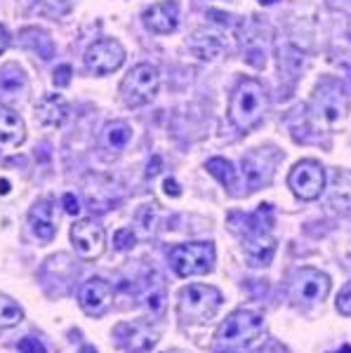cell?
Segmentation results:
<instances>
[{
	"mask_svg": "<svg viewBox=\"0 0 351 353\" xmlns=\"http://www.w3.org/2000/svg\"><path fill=\"white\" fill-rule=\"evenodd\" d=\"M269 99H267V90L259 81H243L236 92L231 94L229 101V118L231 123L236 125L239 130H252L262 123L264 113H267Z\"/></svg>",
	"mask_w": 351,
	"mask_h": 353,
	"instance_id": "obj_1",
	"label": "cell"
},
{
	"mask_svg": "<svg viewBox=\"0 0 351 353\" xmlns=\"http://www.w3.org/2000/svg\"><path fill=\"white\" fill-rule=\"evenodd\" d=\"M347 111H349V99L342 85L332 81V78H325L323 83H319V88L314 90V97H311V104H309L311 121H314L316 128L321 130L337 128L347 118Z\"/></svg>",
	"mask_w": 351,
	"mask_h": 353,
	"instance_id": "obj_2",
	"label": "cell"
},
{
	"mask_svg": "<svg viewBox=\"0 0 351 353\" xmlns=\"http://www.w3.org/2000/svg\"><path fill=\"white\" fill-rule=\"evenodd\" d=\"M161 76L154 64H137L121 83V99L128 109L146 106L158 92Z\"/></svg>",
	"mask_w": 351,
	"mask_h": 353,
	"instance_id": "obj_3",
	"label": "cell"
},
{
	"mask_svg": "<svg viewBox=\"0 0 351 353\" xmlns=\"http://www.w3.org/2000/svg\"><path fill=\"white\" fill-rule=\"evenodd\" d=\"M222 306V292L212 285H189L179 292V313L186 323H205Z\"/></svg>",
	"mask_w": 351,
	"mask_h": 353,
	"instance_id": "obj_4",
	"label": "cell"
},
{
	"mask_svg": "<svg viewBox=\"0 0 351 353\" xmlns=\"http://www.w3.org/2000/svg\"><path fill=\"white\" fill-rule=\"evenodd\" d=\"M170 264L179 278L203 276L214 266V245L212 243H186L170 250Z\"/></svg>",
	"mask_w": 351,
	"mask_h": 353,
	"instance_id": "obj_5",
	"label": "cell"
},
{
	"mask_svg": "<svg viewBox=\"0 0 351 353\" xmlns=\"http://www.w3.org/2000/svg\"><path fill=\"white\" fill-rule=\"evenodd\" d=\"M264 330V318L254 311L239 309L234 311L229 318L219 325L217 330V341L226 346H236V344H250L262 334Z\"/></svg>",
	"mask_w": 351,
	"mask_h": 353,
	"instance_id": "obj_6",
	"label": "cell"
},
{
	"mask_svg": "<svg viewBox=\"0 0 351 353\" xmlns=\"http://www.w3.org/2000/svg\"><path fill=\"white\" fill-rule=\"evenodd\" d=\"M245 231H243V250H245L248 259L252 266H267L274 259L276 252V238L269 233V226L254 217H245Z\"/></svg>",
	"mask_w": 351,
	"mask_h": 353,
	"instance_id": "obj_7",
	"label": "cell"
},
{
	"mask_svg": "<svg viewBox=\"0 0 351 353\" xmlns=\"http://www.w3.org/2000/svg\"><path fill=\"white\" fill-rule=\"evenodd\" d=\"M288 186L302 201H316L325 189V172L321 168V163L299 161L288 174Z\"/></svg>",
	"mask_w": 351,
	"mask_h": 353,
	"instance_id": "obj_8",
	"label": "cell"
},
{
	"mask_svg": "<svg viewBox=\"0 0 351 353\" xmlns=\"http://www.w3.org/2000/svg\"><path fill=\"white\" fill-rule=\"evenodd\" d=\"M71 243L78 257L85 261H94L106 250V233L94 219H78L71 226Z\"/></svg>",
	"mask_w": 351,
	"mask_h": 353,
	"instance_id": "obj_9",
	"label": "cell"
},
{
	"mask_svg": "<svg viewBox=\"0 0 351 353\" xmlns=\"http://www.w3.org/2000/svg\"><path fill=\"white\" fill-rule=\"evenodd\" d=\"M126 61V50L113 38H104L88 48L85 52V66L94 73V76H109V73L118 71Z\"/></svg>",
	"mask_w": 351,
	"mask_h": 353,
	"instance_id": "obj_10",
	"label": "cell"
},
{
	"mask_svg": "<svg viewBox=\"0 0 351 353\" xmlns=\"http://www.w3.org/2000/svg\"><path fill=\"white\" fill-rule=\"evenodd\" d=\"M113 337L118 339V346L126 353H146L156 346L158 330L146 321H134L118 325L113 330Z\"/></svg>",
	"mask_w": 351,
	"mask_h": 353,
	"instance_id": "obj_11",
	"label": "cell"
},
{
	"mask_svg": "<svg viewBox=\"0 0 351 353\" xmlns=\"http://www.w3.org/2000/svg\"><path fill=\"white\" fill-rule=\"evenodd\" d=\"M330 292V278L316 269H299L292 278V299L297 304H319Z\"/></svg>",
	"mask_w": 351,
	"mask_h": 353,
	"instance_id": "obj_12",
	"label": "cell"
},
{
	"mask_svg": "<svg viewBox=\"0 0 351 353\" xmlns=\"http://www.w3.org/2000/svg\"><path fill=\"white\" fill-rule=\"evenodd\" d=\"M113 301V290L104 278H90L78 290V304L88 316H104Z\"/></svg>",
	"mask_w": 351,
	"mask_h": 353,
	"instance_id": "obj_13",
	"label": "cell"
},
{
	"mask_svg": "<svg viewBox=\"0 0 351 353\" xmlns=\"http://www.w3.org/2000/svg\"><path fill=\"white\" fill-rule=\"evenodd\" d=\"M177 21H179V8L174 0H163V3H156L151 5L149 10L144 12V24L149 31L154 33H172L177 28Z\"/></svg>",
	"mask_w": 351,
	"mask_h": 353,
	"instance_id": "obj_14",
	"label": "cell"
},
{
	"mask_svg": "<svg viewBox=\"0 0 351 353\" xmlns=\"http://www.w3.org/2000/svg\"><path fill=\"white\" fill-rule=\"evenodd\" d=\"M26 125L19 113L10 109H0V151L12 153L24 144Z\"/></svg>",
	"mask_w": 351,
	"mask_h": 353,
	"instance_id": "obj_15",
	"label": "cell"
},
{
	"mask_svg": "<svg viewBox=\"0 0 351 353\" xmlns=\"http://www.w3.org/2000/svg\"><path fill=\"white\" fill-rule=\"evenodd\" d=\"M28 221H31V231L38 241L43 243H50L57 233V226H54V219H52V201L50 198H41L33 210L28 212Z\"/></svg>",
	"mask_w": 351,
	"mask_h": 353,
	"instance_id": "obj_16",
	"label": "cell"
},
{
	"mask_svg": "<svg viewBox=\"0 0 351 353\" xmlns=\"http://www.w3.org/2000/svg\"><path fill=\"white\" fill-rule=\"evenodd\" d=\"M224 48H226L224 38L219 36V33H214V31H208V28H198L194 36H191V41H189V50L201 61L217 59V57L224 52Z\"/></svg>",
	"mask_w": 351,
	"mask_h": 353,
	"instance_id": "obj_17",
	"label": "cell"
},
{
	"mask_svg": "<svg viewBox=\"0 0 351 353\" xmlns=\"http://www.w3.org/2000/svg\"><path fill=\"white\" fill-rule=\"evenodd\" d=\"M36 118L48 128H59L69 118V104L59 94H45L36 104Z\"/></svg>",
	"mask_w": 351,
	"mask_h": 353,
	"instance_id": "obj_18",
	"label": "cell"
},
{
	"mask_svg": "<svg viewBox=\"0 0 351 353\" xmlns=\"http://www.w3.org/2000/svg\"><path fill=\"white\" fill-rule=\"evenodd\" d=\"M26 88H28L26 76L19 66L8 64L0 71V101L3 104H14L26 92Z\"/></svg>",
	"mask_w": 351,
	"mask_h": 353,
	"instance_id": "obj_19",
	"label": "cell"
},
{
	"mask_svg": "<svg viewBox=\"0 0 351 353\" xmlns=\"http://www.w3.org/2000/svg\"><path fill=\"white\" fill-rule=\"evenodd\" d=\"M330 205L335 210H349L351 208V172L349 170H335L330 184Z\"/></svg>",
	"mask_w": 351,
	"mask_h": 353,
	"instance_id": "obj_20",
	"label": "cell"
},
{
	"mask_svg": "<svg viewBox=\"0 0 351 353\" xmlns=\"http://www.w3.org/2000/svg\"><path fill=\"white\" fill-rule=\"evenodd\" d=\"M259 161H262V151L250 153L248 158H243V170H245V179H248V186H250L248 191H254L257 186L267 184L271 179L269 174H264V170H267V172H274V170H269V168L262 170V163Z\"/></svg>",
	"mask_w": 351,
	"mask_h": 353,
	"instance_id": "obj_21",
	"label": "cell"
},
{
	"mask_svg": "<svg viewBox=\"0 0 351 353\" xmlns=\"http://www.w3.org/2000/svg\"><path fill=\"white\" fill-rule=\"evenodd\" d=\"M24 321V311L12 297L0 294V327H14Z\"/></svg>",
	"mask_w": 351,
	"mask_h": 353,
	"instance_id": "obj_22",
	"label": "cell"
},
{
	"mask_svg": "<svg viewBox=\"0 0 351 353\" xmlns=\"http://www.w3.org/2000/svg\"><path fill=\"white\" fill-rule=\"evenodd\" d=\"M208 172H210L214 179H219L224 186H229V189H234L236 186V170L234 165H231L226 158H210L208 161Z\"/></svg>",
	"mask_w": 351,
	"mask_h": 353,
	"instance_id": "obj_23",
	"label": "cell"
},
{
	"mask_svg": "<svg viewBox=\"0 0 351 353\" xmlns=\"http://www.w3.org/2000/svg\"><path fill=\"white\" fill-rule=\"evenodd\" d=\"M104 137H106V144L118 151V149H123V146H128L130 137H132V130H130V125L126 121H116V123L106 125Z\"/></svg>",
	"mask_w": 351,
	"mask_h": 353,
	"instance_id": "obj_24",
	"label": "cell"
},
{
	"mask_svg": "<svg viewBox=\"0 0 351 353\" xmlns=\"http://www.w3.org/2000/svg\"><path fill=\"white\" fill-rule=\"evenodd\" d=\"M163 301H166V288H163L161 278H158L156 285H151L144 292V304L149 306L151 311H161L163 309Z\"/></svg>",
	"mask_w": 351,
	"mask_h": 353,
	"instance_id": "obj_25",
	"label": "cell"
},
{
	"mask_svg": "<svg viewBox=\"0 0 351 353\" xmlns=\"http://www.w3.org/2000/svg\"><path fill=\"white\" fill-rule=\"evenodd\" d=\"M134 231L132 229H121L116 231V236H113V245H116V250H130L134 248Z\"/></svg>",
	"mask_w": 351,
	"mask_h": 353,
	"instance_id": "obj_26",
	"label": "cell"
},
{
	"mask_svg": "<svg viewBox=\"0 0 351 353\" xmlns=\"http://www.w3.org/2000/svg\"><path fill=\"white\" fill-rule=\"evenodd\" d=\"M17 353H48V349H45V344L41 339L24 337L19 341V349H17Z\"/></svg>",
	"mask_w": 351,
	"mask_h": 353,
	"instance_id": "obj_27",
	"label": "cell"
},
{
	"mask_svg": "<svg viewBox=\"0 0 351 353\" xmlns=\"http://www.w3.org/2000/svg\"><path fill=\"white\" fill-rule=\"evenodd\" d=\"M337 311L342 316H351V283L342 288V292L337 294Z\"/></svg>",
	"mask_w": 351,
	"mask_h": 353,
	"instance_id": "obj_28",
	"label": "cell"
},
{
	"mask_svg": "<svg viewBox=\"0 0 351 353\" xmlns=\"http://www.w3.org/2000/svg\"><path fill=\"white\" fill-rule=\"evenodd\" d=\"M71 83V66L69 64H61L54 71V85L57 88H66Z\"/></svg>",
	"mask_w": 351,
	"mask_h": 353,
	"instance_id": "obj_29",
	"label": "cell"
},
{
	"mask_svg": "<svg viewBox=\"0 0 351 353\" xmlns=\"http://www.w3.org/2000/svg\"><path fill=\"white\" fill-rule=\"evenodd\" d=\"M61 205H64V210L69 214H78V212H81V203H78V198L73 196V193H64V198H61Z\"/></svg>",
	"mask_w": 351,
	"mask_h": 353,
	"instance_id": "obj_30",
	"label": "cell"
},
{
	"mask_svg": "<svg viewBox=\"0 0 351 353\" xmlns=\"http://www.w3.org/2000/svg\"><path fill=\"white\" fill-rule=\"evenodd\" d=\"M166 193H168V196H174V198L182 196V191H179V184L174 179H166Z\"/></svg>",
	"mask_w": 351,
	"mask_h": 353,
	"instance_id": "obj_31",
	"label": "cell"
},
{
	"mask_svg": "<svg viewBox=\"0 0 351 353\" xmlns=\"http://www.w3.org/2000/svg\"><path fill=\"white\" fill-rule=\"evenodd\" d=\"M8 45H10V36H8V31H5V26H0V54L8 50Z\"/></svg>",
	"mask_w": 351,
	"mask_h": 353,
	"instance_id": "obj_32",
	"label": "cell"
},
{
	"mask_svg": "<svg viewBox=\"0 0 351 353\" xmlns=\"http://www.w3.org/2000/svg\"><path fill=\"white\" fill-rule=\"evenodd\" d=\"M8 193H10V181L3 179L0 181V196H8Z\"/></svg>",
	"mask_w": 351,
	"mask_h": 353,
	"instance_id": "obj_33",
	"label": "cell"
},
{
	"mask_svg": "<svg viewBox=\"0 0 351 353\" xmlns=\"http://www.w3.org/2000/svg\"><path fill=\"white\" fill-rule=\"evenodd\" d=\"M81 353H97V349H94V346H83Z\"/></svg>",
	"mask_w": 351,
	"mask_h": 353,
	"instance_id": "obj_34",
	"label": "cell"
},
{
	"mask_svg": "<svg viewBox=\"0 0 351 353\" xmlns=\"http://www.w3.org/2000/svg\"><path fill=\"white\" fill-rule=\"evenodd\" d=\"M335 353H351V346H349V344H344L342 349H339V351H335Z\"/></svg>",
	"mask_w": 351,
	"mask_h": 353,
	"instance_id": "obj_35",
	"label": "cell"
},
{
	"mask_svg": "<svg viewBox=\"0 0 351 353\" xmlns=\"http://www.w3.org/2000/svg\"><path fill=\"white\" fill-rule=\"evenodd\" d=\"M259 3H264V5H274V3H279V0H259Z\"/></svg>",
	"mask_w": 351,
	"mask_h": 353,
	"instance_id": "obj_36",
	"label": "cell"
},
{
	"mask_svg": "<svg viewBox=\"0 0 351 353\" xmlns=\"http://www.w3.org/2000/svg\"><path fill=\"white\" fill-rule=\"evenodd\" d=\"M172 353H186V351H172Z\"/></svg>",
	"mask_w": 351,
	"mask_h": 353,
	"instance_id": "obj_37",
	"label": "cell"
},
{
	"mask_svg": "<svg viewBox=\"0 0 351 353\" xmlns=\"http://www.w3.org/2000/svg\"><path fill=\"white\" fill-rule=\"evenodd\" d=\"M349 33H351V21H349Z\"/></svg>",
	"mask_w": 351,
	"mask_h": 353,
	"instance_id": "obj_38",
	"label": "cell"
},
{
	"mask_svg": "<svg viewBox=\"0 0 351 353\" xmlns=\"http://www.w3.org/2000/svg\"><path fill=\"white\" fill-rule=\"evenodd\" d=\"M349 71H351V68H349Z\"/></svg>",
	"mask_w": 351,
	"mask_h": 353,
	"instance_id": "obj_39",
	"label": "cell"
}]
</instances>
